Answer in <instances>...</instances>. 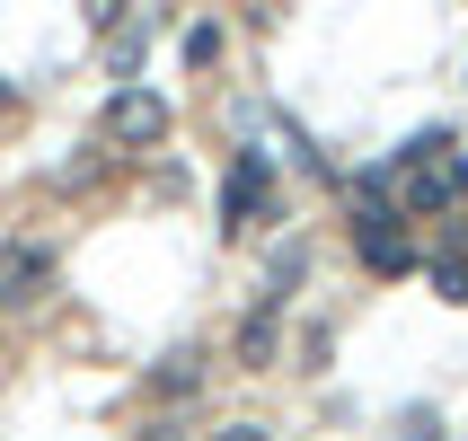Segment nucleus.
<instances>
[{
	"label": "nucleus",
	"mask_w": 468,
	"mask_h": 441,
	"mask_svg": "<svg viewBox=\"0 0 468 441\" xmlns=\"http://www.w3.org/2000/svg\"><path fill=\"white\" fill-rule=\"evenodd\" d=\"M212 441H274V433H265V424H221Z\"/></svg>",
	"instance_id": "obj_12"
},
{
	"label": "nucleus",
	"mask_w": 468,
	"mask_h": 441,
	"mask_svg": "<svg viewBox=\"0 0 468 441\" xmlns=\"http://www.w3.org/2000/svg\"><path fill=\"white\" fill-rule=\"evenodd\" d=\"M257 212H274V168H265V151H239L230 185H221V230L248 238V230H257Z\"/></svg>",
	"instance_id": "obj_3"
},
{
	"label": "nucleus",
	"mask_w": 468,
	"mask_h": 441,
	"mask_svg": "<svg viewBox=\"0 0 468 441\" xmlns=\"http://www.w3.org/2000/svg\"><path fill=\"white\" fill-rule=\"evenodd\" d=\"M380 177H389L398 212H451V204H468V151L451 142V132H416Z\"/></svg>",
	"instance_id": "obj_1"
},
{
	"label": "nucleus",
	"mask_w": 468,
	"mask_h": 441,
	"mask_svg": "<svg viewBox=\"0 0 468 441\" xmlns=\"http://www.w3.org/2000/svg\"><path fill=\"white\" fill-rule=\"evenodd\" d=\"M460 247H468V221H460Z\"/></svg>",
	"instance_id": "obj_14"
},
{
	"label": "nucleus",
	"mask_w": 468,
	"mask_h": 441,
	"mask_svg": "<svg viewBox=\"0 0 468 441\" xmlns=\"http://www.w3.org/2000/svg\"><path fill=\"white\" fill-rule=\"evenodd\" d=\"M433 291H442V300H468V265L442 257V265H433Z\"/></svg>",
	"instance_id": "obj_8"
},
{
	"label": "nucleus",
	"mask_w": 468,
	"mask_h": 441,
	"mask_svg": "<svg viewBox=\"0 0 468 441\" xmlns=\"http://www.w3.org/2000/svg\"><path fill=\"white\" fill-rule=\"evenodd\" d=\"M221 53V26H186V62H212Z\"/></svg>",
	"instance_id": "obj_9"
},
{
	"label": "nucleus",
	"mask_w": 468,
	"mask_h": 441,
	"mask_svg": "<svg viewBox=\"0 0 468 441\" xmlns=\"http://www.w3.org/2000/svg\"><path fill=\"white\" fill-rule=\"evenodd\" d=\"M168 124H177V115H168L159 89H115V98H106V142H115V151H159Z\"/></svg>",
	"instance_id": "obj_2"
},
{
	"label": "nucleus",
	"mask_w": 468,
	"mask_h": 441,
	"mask_svg": "<svg viewBox=\"0 0 468 441\" xmlns=\"http://www.w3.org/2000/svg\"><path fill=\"white\" fill-rule=\"evenodd\" d=\"M301 274H310V247H301V238H283V247L265 257V300H257V310H283V300H292V283H301Z\"/></svg>",
	"instance_id": "obj_5"
},
{
	"label": "nucleus",
	"mask_w": 468,
	"mask_h": 441,
	"mask_svg": "<svg viewBox=\"0 0 468 441\" xmlns=\"http://www.w3.org/2000/svg\"><path fill=\"white\" fill-rule=\"evenodd\" d=\"M398 441H442V424H433V406H416V415L398 424Z\"/></svg>",
	"instance_id": "obj_10"
},
{
	"label": "nucleus",
	"mask_w": 468,
	"mask_h": 441,
	"mask_svg": "<svg viewBox=\"0 0 468 441\" xmlns=\"http://www.w3.org/2000/svg\"><path fill=\"white\" fill-rule=\"evenodd\" d=\"M133 441H186V424H177V415H159V424H142Z\"/></svg>",
	"instance_id": "obj_11"
},
{
	"label": "nucleus",
	"mask_w": 468,
	"mask_h": 441,
	"mask_svg": "<svg viewBox=\"0 0 468 441\" xmlns=\"http://www.w3.org/2000/svg\"><path fill=\"white\" fill-rule=\"evenodd\" d=\"M195 389H204V353H195V344L168 353V362L151 371V397H195Z\"/></svg>",
	"instance_id": "obj_6"
},
{
	"label": "nucleus",
	"mask_w": 468,
	"mask_h": 441,
	"mask_svg": "<svg viewBox=\"0 0 468 441\" xmlns=\"http://www.w3.org/2000/svg\"><path fill=\"white\" fill-rule=\"evenodd\" d=\"M274 318H283V310H248V318H239V362H248V371L274 362V336H283Z\"/></svg>",
	"instance_id": "obj_7"
},
{
	"label": "nucleus",
	"mask_w": 468,
	"mask_h": 441,
	"mask_svg": "<svg viewBox=\"0 0 468 441\" xmlns=\"http://www.w3.org/2000/svg\"><path fill=\"white\" fill-rule=\"evenodd\" d=\"M9 106H18V89H9V79H0V115H9Z\"/></svg>",
	"instance_id": "obj_13"
},
{
	"label": "nucleus",
	"mask_w": 468,
	"mask_h": 441,
	"mask_svg": "<svg viewBox=\"0 0 468 441\" xmlns=\"http://www.w3.org/2000/svg\"><path fill=\"white\" fill-rule=\"evenodd\" d=\"M53 283V247L45 238H9L0 247V310H36Z\"/></svg>",
	"instance_id": "obj_4"
}]
</instances>
